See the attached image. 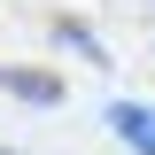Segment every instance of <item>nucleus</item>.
Returning <instances> with one entry per match:
<instances>
[{"instance_id":"2","label":"nucleus","mask_w":155,"mask_h":155,"mask_svg":"<svg viewBox=\"0 0 155 155\" xmlns=\"http://www.w3.org/2000/svg\"><path fill=\"white\" fill-rule=\"evenodd\" d=\"M0 85H8L16 101H31V109H54V101H62V85L47 70H0Z\"/></svg>"},{"instance_id":"3","label":"nucleus","mask_w":155,"mask_h":155,"mask_svg":"<svg viewBox=\"0 0 155 155\" xmlns=\"http://www.w3.org/2000/svg\"><path fill=\"white\" fill-rule=\"evenodd\" d=\"M16 155H23V147H16Z\"/></svg>"},{"instance_id":"1","label":"nucleus","mask_w":155,"mask_h":155,"mask_svg":"<svg viewBox=\"0 0 155 155\" xmlns=\"http://www.w3.org/2000/svg\"><path fill=\"white\" fill-rule=\"evenodd\" d=\"M109 132L124 140L132 155H155V109H140V101H116V109H109Z\"/></svg>"}]
</instances>
